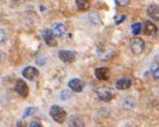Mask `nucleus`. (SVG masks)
<instances>
[{
  "instance_id": "17",
  "label": "nucleus",
  "mask_w": 159,
  "mask_h": 127,
  "mask_svg": "<svg viewBox=\"0 0 159 127\" xmlns=\"http://www.w3.org/2000/svg\"><path fill=\"white\" fill-rule=\"evenodd\" d=\"M142 29H143V27H142V24H140V23H134V24L131 25V32H133L134 35L140 34L142 32Z\"/></svg>"
},
{
  "instance_id": "25",
  "label": "nucleus",
  "mask_w": 159,
  "mask_h": 127,
  "mask_svg": "<svg viewBox=\"0 0 159 127\" xmlns=\"http://www.w3.org/2000/svg\"><path fill=\"white\" fill-rule=\"evenodd\" d=\"M16 127H26V124L22 121V120H19V121L16 122Z\"/></svg>"
},
{
  "instance_id": "8",
  "label": "nucleus",
  "mask_w": 159,
  "mask_h": 127,
  "mask_svg": "<svg viewBox=\"0 0 159 127\" xmlns=\"http://www.w3.org/2000/svg\"><path fill=\"white\" fill-rule=\"evenodd\" d=\"M131 84H133V80L128 78V77H125V78H120L119 80H117L115 87L118 90H125L129 88Z\"/></svg>"
},
{
  "instance_id": "23",
  "label": "nucleus",
  "mask_w": 159,
  "mask_h": 127,
  "mask_svg": "<svg viewBox=\"0 0 159 127\" xmlns=\"http://www.w3.org/2000/svg\"><path fill=\"white\" fill-rule=\"evenodd\" d=\"M115 2H116V4L118 6H125V5H127L129 0H115Z\"/></svg>"
},
{
  "instance_id": "24",
  "label": "nucleus",
  "mask_w": 159,
  "mask_h": 127,
  "mask_svg": "<svg viewBox=\"0 0 159 127\" xmlns=\"http://www.w3.org/2000/svg\"><path fill=\"white\" fill-rule=\"evenodd\" d=\"M30 127H43L41 124H40L39 122H36V121H34V122H32L31 124H30Z\"/></svg>"
},
{
  "instance_id": "26",
  "label": "nucleus",
  "mask_w": 159,
  "mask_h": 127,
  "mask_svg": "<svg viewBox=\"0 0 159 127\" xmlns=\"http://www.w3.org/2000/svg\"><path fill=\"white\" fill-rule=\"evenodd\" d=\"M0 59H1V52H0Z\"/></svg>"
},
{
  "instance_id": "12",
  "label": "nucleus",
  "mask_w": 159,
  "mask_h": 127,
  "mask_svg": "<svg viewBox=\"0 0 159 127\" xmlns=\"http://www.w3.org/2000/svg\"><path fill=\"white\" fill-rule=\"evenodd\" d=\"M147 13L152 20L159 21V5L157 4H150L147 8Z\"/></svg>"
},
{
  "instance_id": "9",
  "label": "nucleus",
  "mask_w": 159,
  "mask_h": 127,
  "mask_svg": "<svg viewBox=\"0 0 159 127\" xmlns=\"http://www.w3.org/2000/svg\"><path fill=\"white\" fill-rule=\"evenodd\" d=\"M68 85L74 92H80V91H82L83 88H84V82L81 81L80 79H77V78H74L72 80H70Z\"/></svg>"
},
{
  "instance_id": "6",
  "label": "nucleus",
  "mask_w": 159,
  "mask_h": 127,
  "mask_svg": "<svg viewBox=\"0 0 159 127\" xmlns=\"http://www.w3.org/2000/svg\"><path fill=\"white\" fill-rule=\"evenodd\" d=\"M42 37H43V40H44V42L46 43L48 46H53L57 45V40H56V37L53 36V34L52 33L49 29H44L42 31Z\"/></svg>"
},
{
  "instance_id": "16",
  "label": "nucleus",
  "mask_w": 159,
  "mask_h": 127,
  "mask_svg": "<svg viewBox=\"0 0 159 127\" xmlns=\"http://www.w3.org/2000/svg\"><path fill=\"white\" fill-rule=\"evenodd\" d=\"M87 20H89V22L90 24L93 25H99L101 24V18L100 15H98L97 12H90L89 15H87Z\"/></svg>"
},
{
  "instance_id": "4",
  "label": "nucleus",
  "mask_w": 159,
  "mask_h": 127,
  "mask_svg": "<svg viewBox=\"0 0 159 127\" xmlns=\"http://www.w3.org/2000/svg\"><path fill=\"white\" fill-rule=\"evenodd\" d=\"M15 89L16 91L19 93L20 95L23 96V98H27L29 94V88L28 85L26 84L25 81H23L22 79L16 80V85H15Z\"/></svg>"
},
{
  "instance_id": "19",
  "label": "nucleus",
  "mask_w": 159,
  "mask_h": 127,
  "mask_svg": "<svg viewBox=\"0 0 159 127\" xmlns=\"http://www.w3.org/2000/svg\"><path fill=\"white\" fill-rule=\"evenodd\" d=\"M35 113V108H32V107H28V108L25 109V111L23 113V118L25 119L27 117L32 116Z\"/></svg>"
},
{
  "instance_id": "21",
  "label": "nucleus",
  "mask_w": 159,
  "mask_h": 127,
  "mask_svg": "<svg viewBox=\"0 0 159 127\" xmlns=\"http://www.w3.org/2000/svg\"><path fill=\"white\" fill-rule=\"evenodd\" d=\"M151 72H152V75L155 79L159 80V65H156L155 67L151 69Z\"/></svg>"
},
{
  "instance_id": "10",
  "label": "nucleus",
  "mask_w": 159,
  "mask_h": 127,
  "mask_svg": "<svg viewBox=\"0 0 159 127\" xmlns=\"http://www.w3.org/2000/svg\"><path fill=\"white\" fill-rule=\"evenodd\" d=\"M94 75H96L97 79L99 80H108L110 77V71L106 67H101V68L96 69Z\"/></svg>"
},
{
  "instance_id": "20",
  "label": "nucleus",
  "mask_w": 159,
  "mask_h": 127,
  "mask_svg": "<svg viewBox=\"0 0 159 127\" xmlns=\"http://www.w3.org/2000/svg\"><path fill=\"white\" fill-rule=\"evenodd\" d=\"M6 41H7V34L4 30L0 28V45L4 44Z\"/></svg>"
},
{
  "instance_id": "14",
  "label": "nucleus",
  "mask_w": 159,
  "mask_h": 127,
  "mask_svg": "<svg viewBox=\"0 0 159 127\" xmlns=\"http://www.w3.org/2000/svg\"><path fill=\"white\" fill-rule=\"evenodd\" d=\"M69 126L70 127H85L84 121L79 116H72L69 120Z\"/></svg>"
},
{
  "instance_id": "11",
  "label": "nucleus",
  "mask_w": 159,
  "mask_h": 127,
  "mask_svg": "<svg viewBox=\"0 0 159 127\" xmlns=\"http://www.w3.org/2000/svg\"><path fill=\"white\" fill-rule=\"evenodd\" d=\"M50 31H52L55 37H61L66 33V27L61 23H56V24L52 25Z\"/></svg>"
},
{
  "instance_id": "18",
  "label": "nucleus",
  "mask_w": 159,
  "mask_h": 127,
  "mask_svg": "<svg viewBox=\"0 0 159 127\" xmlns=\"http://www.w3.org/2000/svg\"><path fill=\"white\" fill-rule=\"evenodd\" d=\"M71 96H72V94H71V92L68 89H64L60 93V98L62 101H68V99H71Z\"/></svg>"
},
{
  "instance_id": "1",
  "label": "nucleus",
  "mask_w": 159,
  "mask_h": 127,
  "mask_svg": "<svg viewBox=\"0 0 159 127\" xmlns=\"http://www.w3.org/2000/svg\"><path fill=\"white\" fill-rule=\"evenodd\" d=\"M49 114L53 121L57 123H64L67 117L66 111L60 106H52L49 110Z\"/></svg>"
},
{
  "instance_id": "13",
  "label": "nucleus",
  "mask_w": 159,
  "mask_h": 127,
  "mask_svg": "<svg viewBox=\"0 0 159 127\" xmlns=\"http://www.w3.org/2000/svg\"><path fill=\"white\" fill-rule=\"evenodd\" d=\"M158 29L156 25L154 24V23H152L151 21H146L144 24V32L146 35H149V36H152V35H155L157 33Z\"/></svg>"
},
{
  "instance_id": "7",
  "label": "nucleus",
  "mask_w": 159,
  "mask_h": 127,
  "mask_svg": "<svg viewBox=\"0 0 159 127\" xmlns=\"http://www.w3.org/2000/svg\"><path fill=\"white\" fill-rule=\"evenodd\" d=\"M38 75H39L38 70L34 68V67L29 66V67H26V68L23 70V76L25 77L26 79L31 80V81L36 79L37 77H38Z\"/></svg>"
},
{
  "instance_id": "15",
  "label": "nucleus",
  "mask_w": 159,
  "mask_h": 127,
  "mask_svg": "<svg viewBox=\"0 0 159 127\" xmlns=\"http://www.w3.org/2000/svg\"><path fill=\"white\" fill-rule=\"evenodd\" d=\"M77 8L81 11H85L89 8V0H75Z\"/></svg>"
},
{
  "instance_id": "2",
  "label": "nucleus",
  "mask_w": 159,
  "mask_h": 127,
  "mask_svg": "<svg viewBox=\"0 0 159 127\" xmlns=\"http://www.w3.org/2000/svg\"><path fill=\"white\" fill-rule=\"evenodd\" d=\"M130 49L134 55H140L145 49V42L142 38L136 37L131 39L130 41Z\"/></svg>"
},
{
  "instance_id": "5",
  "label": "nucleus",
  "mask_w": 159,
  "mask_h": 127,
  "mask_svg": "<svg viewBox=\"0 0 159 127\" xmlns=\"http://www.w3.org/2000/svg\"><path fill=\"white\" fill-rule=\"evenodd\" d=\"M59 59L64 63H72L75 59V52L71 51V50H65V49H62L60 50L59 53Z\"/></svg>"
},
{
  "instance_id": "22",
  "label": "nucleus",
  "mask_w": 159,
  "mask_h": 127,
  "mask_svg": "<svg viewBox=\"0 0 159 127\" xmlns=\"http://www.w3.org/2000/svg\"><path fill=\"white\" fill-rule=\"evenodd\" d=\"M125 18H126V16H125V15H119V16H116V18H115V24H116V25H119L120 23L124 22Z\"/></svg>"
},
{
  "instance_id": "3",
  "label": "nucleus",
  "mask_w": 159,
  "mask_h": 127,
  "mask_svg": "<svg viewBox=\"0 0 159 127\" xmlns=\"http://www.w3.org/2000/svg\"><path fill=\"white\" fill-rule=\"evenodd\" d=\"M115 98V93L110 88H101L98 90V99L102 102H110Z\"/></svg>"
}]
</instances>
